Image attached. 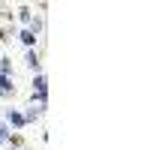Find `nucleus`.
<instances>
[{
  "instance_id": "1",
  "label": "nucleus",
  "mask_w": 150,
  "mask_h": 150,
  "mask_svg": "<svg viewBox=\"0 0 150 150\" xmlns=\"http://www.w3.org/2000/svg\"><path fill=\"white\" fill-rule=\"evenodd\" d=\"M0 120H3L9 129H24V126H27V123H24V114H21L18 108H12V105H9V108H3Z\"/></svg>"
},
{
  "instance_id": "2",
  "label": "nucleus",
  "mask_w": 150,
  "mask_h": 150,
  "mask_svg": "<svg viewBox=\"0 0 150 150\" xmlns=\"http://www.w3.org/2000/svg\"><path fill=\"white\" fill-rule=\"evenodd\" d=\"M0 96L3 99L15 96V78H12V75H0Z\"/></svg>"
},
{
  "instance_id": "3",
  "label": "nucleus",
  "mask_w": 150,
  "mask_h": 150,
  "mask_svg": "<svg viewBox=\"0 0 150 150\" xmlns=\"http://www.w3.org/2000/svg\"><path fill=\"white\" fill-rule=\"evenodd\" d=\"M24 63H27V69L33 75L42 72V63H39V54H36V48H27V54H24Z\"/></svg>"
},
{
  "instance_id": "4",
  "label": "nucleus",
  "mask_w": 150,
  "mask_h": 150,
  "mask_svg": "<svg viewBox=\"0 0 150 150\" xmlns=\"http://www.w3.org/2000/svg\"><path fill=\"white\" fill-rule=\"evenodd\" d=\"M21 114H24V123H27V126H33V123L45 114V108H42V105H27V111H21Z\"/></svg>"
},
{
  "instance_id": "5",
  "label": "nucleus",
  "mask_w": 150,
  "mask_h": 150,
  "mask_svg": "<svg viewBox=\"0 0 150 150\" xmlns=\"http://www.w3.org/2000/svg\"><path fill=\"white\" fill-rule=\"evenodd\" d=\"M12 135H15V132H12V129L6 126V123H3V120H0V147H6V144L12 141Z\"/></svg>"
},
{
  "instance_id": "6",
  "label": "nucleus",
  "mask_w": 150,
  "mask_h": 150,
  "mask_svg": "<svg viewBox=\"0 0 150 150\" xmlns=\"http://www.w3.org/2000/svg\"><path fill=\"white\" fill-rule=\"evenodd\" d=\"M18 39H21V42H24V45H27V48H36V33H30V30H27V27H24V30H21V33H18Z\"/></svg>"
},
{
  "instance_id": "7",
  "label": "nucleus",
  "mask_w": 150,
  "mask_h": 150,
  "mask_svg": "<svg viewBox=\"0 0 150 150\" xmlns=\"http://www.w3.org/2000/svg\"><path fill=\"white\" fill-rule=\"evenodd\" d=\"M18 21L21 24H30L33 21V9L30 6H18Z\"/></svg>"
}]
</instances>
